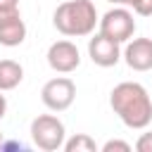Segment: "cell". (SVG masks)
Listing matches in <instances>:
<instances>
[{
    "label": "cell",
    "mask_w": 152,
    "mask_h": 152,
    "mask_svg": "<svg viewBox=\"0 0 152 152\" xmlns=\"http://www.w3.org/2000/svg\"><path fill=\"white\" fill-rule=\"evenodd\" d=\"M109 107L128 128H147L152 121V97L147 95L145 86L135 81L114 86L109 93Z\"/></svg>",
    "instance_id": "obj_1"
},
{
    "label": "cell",
    "mask_w": 152,
    "mask_h": 152,
    "mask_svg": "<svg viewBox=\"0 0 152 152\" xmlns=\"http://www.w3.org/2000/svg\"><path fill=\"white\" fill-rule=\"evenodd\" d=\"M97 21L100 19H97V10H95L93 0H66V2L57 5L55 14H52L55 28L69 38L90 36L95 31Z\"/></svg>",
    "instance_id": "obj_2"
},
{
    "label": "cell",
    "mask_w": 152,
    "mask_h": 152,
    "mask_svg": "<svg viewBox=\"0 0 152 152\" xmlns=\"http://www.w3.org/2000/svg\"><path fill=\"white\" fill-rule=\"evenodd\" d=\"M31 140L38 150L57 152V150H62V145L66 140L64 124L55 114H38L31 121Z\"/></svg>",
    "instance_id": "obj_3"
},
{
    "label": "cell",
    "mask_w": 152,
    "mask_h": 152,
    "mask_svg": "<svg viewBox=\"0 0 152 152\" xmlns=\"http://www.w3.org/2000/svg\"><path fill=\"white\" fill-rule=\"evenodd\" d=\"M97 24H100V33L107 36V38H112V40H116V43H126L135 33L133 12L128 7H124V5H119L114 10H107Z\"/></svg>",
    "instance_id": "obj_4"
},
{
    "label": "cell",
    "mask_w": 152,
    "mask_h": 152,
    "mask_svg": "<svg viewBox=\"0 0 152 152\" xmlns=\"http://www.w3.org/2000/svg\"><path fill=\"white\" fill-rule=\"evenodd\" d=\"M40 100L48 109L52 112H64L74 104L76 100V83L66 76H57V78H50L43 90H40Z\"/></svg>",
    "instance_id": "obj_5"
},
{
    "label": "cell",
    "mask_w": 152,
    "mask_h": 152,
    "mask_svg": "<svg viewBox=\"0 0 152 152\" xmlns=\"http://www.w3.org/2000/svg\"><path fill=\"white\" fill-rule=\"evenodd\" d=\"M48 64L57 74H71L81 64V52L71 40H55L48 48Z\"/></svg>",
    "instance_id": "obj_6"
},
{
    "label": "cell",
    "mask_w": 152,
    "mask_h": 152,
    "mask_svg": "<svg viewBox=\"0 0 152 152\" xmlns=\"http://www.w3.org/2000/svg\"><path fill=\"white\" fill-rule=\"evenodd\" d=\"M121 43L102 36V33H95L90 40H88V57L93 59V64L97 66H114L119 59H121Z\"/></svg>",
    "instance_id": "obj_7"
},
{
    "label": "cell",
    "mask_w": 152,
    "mask_h": 152,
    "mask_svg": "<svg viewBox=\"0 0 152 152\" xmlns=\"http://www.w3.org/2000/svg\"><path fill=\"white\" fill-rule=\"evenodd\" d=\"M126 64L133 71H150L152 69V40L150 38H131L121 52Z\"/></svg>",
    "instance_id": "obj_8"
},
{
    "label": "cell",
    "mask_w": 152,
    "mask_h": 152,
    "mask_svg": "<svg viewBox=\"0 0 152 152\" xmlns=\"http://www.w3.org/2000/svg\"><path fill=\"white\" fill-rule=\"evenodd\" d=\"M24 38H26V24H24L19 12L0 17V45L17 48L24 43Z\"/></svg>",
    "instance_id": "obj_9"
},
{
    "label": "cell",
    "mask_w": 152,
    "mask_h": 152,
    "mask_svg": "<svg viewBox=\"0 0 152 152\" xmlns=\"http://www.w3.org/2000/svg\"><path fill=\"white\" fill-rule=\"evenodd\" d=\"M24 78V66L14 59H0V90H14Z\"/></svg>",
    "instance_id": "obj_10"
},
{
    "label": "cell",
    "mask_w": 152,
    "mask_h": 152,
    "mask_svg": "<svg viewBox=\"0 0 152 152\" xmlns=\"http://www.w3.org/2000/svg\"><path fill=\"white\" fill-rule=\"evenodd\" d=\"M62 150H66V152H97L100 147H97V142L88 133H76L69 140H64Z\"/></svg>",
    "instance_id": "obj_11"
},
{
    "label": "cell",
    "mask_w": 152,
    "mask_h": 152,
    "mask_svg": "<svg viewBox=\"0 0 152 152\" xmlns=\"http://www.w3.org/2000/svg\"><path fill=\"white\" fill-rule=\"evenodd\" d=\"M100 150H102V152H114V150H119V152H131V142H126V140H107Z\"/></svg>",
    "instance_id": "obj_12"
},
{
    "label": "cell",
    "mask_w": 152,
    "mask_h": 152,
    "mask_svg": "<svg viewBox=\"0 0 152 152\" xmlns=\"http://www.w3.org/2000/svg\"><path fill=\"white\" fill-rule=\"evenodd\" d=\"M135 150L138 152H152V131L150 133H142L135 142Z\"/></svg>",
    "instance_id": "obj_13"
},
{
    "label": "cell",
    "mask_w": 152,
    "mask_h": 152,
    "mask_svg": "<svg viewBox=\"0 0 152 152\" xmlns=\"http://www.w3.org/2000/svg\"><path fill=\"white\" fill-rule=\"evenodd\" d=\"M135 14L140 17H152V0H138V5L133 7Z\"/></svg>",
    "instance_id": "obj_14"
},
{
    "label": "cell",
    "mask_w": 152,
    "mask_h": 152,
    "mask_svg": "<svg viewBox=\"0 0 152 152\" xmlns=\"http://www.w3.org/2000/svg\"><path fill=\"white\" fill-rule=\"evenodd\" d=\"M19 12V0H0V17Z\"/></svg>",
    "instance_id": "obj_15"
},
{
    "label": "cell",
    "mask_w": 152,
    "mask_h": 152,
    "mask_svg": "<svg viewBox=\"0 0 152 152\" xmlns=\"http://www.w3.org/2000/svg\"><path fill=\"white\" fill-rule=\"evenodd\" d=\"M107 2H114V5H124V7H135L138 5V0H107Z\"/></svg>",
    "instance_id": "obj_16"
},
{
    "label": "cell",
    "mask_w": 152,
    "mask_h": 152,
    "mask_svg": "<svg viewBox=\"0 0 152 152\" xmlns=\"http://www.w3.org/2000/svg\"><path fill=\"white\" fill-rule=\"evenodd\" d=\"M7 114V100H5V95H2V90H0V119Z\"/></svg>",
    "instance_id": "obj_17"
},
{
    "label": "cell",
    "mask_w": 152,
    "mask_h": 152,
    "mask_svg": "<svg viewBox=\"0 0 152 152\" xmlns=\"http://www.w3.org/2000/svg\"><path fill=\"white\" fill-rule=\"evenodd\" d=\"M0 142H2V133H0Z\"/></svg>",
    "instance_id": "obj_18"
}]
</instances>
